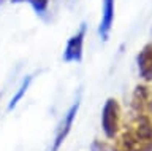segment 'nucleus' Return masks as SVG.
<instances>
[{"instance_id":"nucleus-4","label":"nucleus","mask_w":152,"mask_h":151,"mask_svg":"<svg viewBox=\"0 0 152 151\" xmlns=\"http://www.w3.org/2000/svg\"><path fill=\"white\" fill-rule=\"evenodd\" d=\"M114 151H152V141L140 138L132 130L125 129L114 138Z\"/></svg>"},{"instance_id":"nucleus-9","label":"nucleus","mask_w":152,"mask_h":151,"mask_svg":"<svg viewBox=\"0 0 152 151\" xmlns=\"http://www.w3.org/2000/svg\"><path fill=\"white\" fill-rule=\"evenodd\" d=\"M11 3H27V5L32 7V10L37 13V15L43 16L49 8V2L51 0H10Z\"/></svg>"},{"instance_id":"nucleus-7","label":"nucleus","mask_w":152,"mask_h":151,"mask_svg":"<svg viewBox=\"0 0 152 151\" xmlns=\"http://www.w3.org/2000/svg\"><path fill=\"white\" fill-rule=\"evenodd\" d=\"M152 99V92L149 86L146 84H138L133 91V97H132V107L135 113H144L147 111V107H149V102Z\"/></svg>"},{"instance_id":"nucleus-5","label":"nucleus","mask_w":152,"mask_h":151,"mask_svg":"<svg viewBox=\"0 0 152 151\" xmlns=\"http://www.w3.org/2000/svg\"><path fill=\"white\" fill-rule=\"evenodd\" d=\"M114 18H116V0H102V16L98 22V35L103 41L109 40Z\"/></svg>"},{"instance_id":"nucleus-11","label":"nucleus","mask_w":152,"mask_h":151,"mask_svg":"<svg viewBox=\"0 0 152 151\" xmlns=\"http://www.w3.org/2000/svg\"><path fill=\"white\" fill-rule=\"evenodd\" d=\"M147 113H149V116L152 118V99H151V102H149V107H147Z\"/></svg>"},{"instance_id":"nucleus-10","label":"nucleus","mask_w":152,"mask_h":151,"mask_svg":"<svg viewBox=\"0 0 152 151\" xmlns=\"http://www.w3.org/2000/svg\"><path fill=\"white\" fill-rule=\"evenodd\" d=\"M90 151H114V146L103 140H94L90 145Z\"/></svg>"},{"instance_id":"nucleus-8","label":"nucleus","mask_w":152,"mask_h":151,"mask_svg":"<svg viewBox=\"0 0 152 151\" xmlns=\"http://www.w3.org/2000/svg\"><path fill=\"white\" fill-rule=\"evenodd\" d=\"M32 81H33V77H32V75H27V77L21 81V84H19V88H18V91L14 92V96L11 97V100H10V103H8V111L14 110V108L19 105V102H21L22 99H24V96L27 94V91H28V88H30Z\"/></svg>"},{"instance_id":"nucleus-3","label":"nucleus","mask_w":152,"mask_h":151,"mask_svg":"<svg viewBox=\"0 0 152 151\" xmlns=\"http://www.w3.org/2000/svg\"><path fill=\"white\" fill-rule=\"evenodd\" d=\"M78 110H79V97L76 99L75 103L66 110L64 118L60 119L59 126H57V129H56V135H54V140H52V143H51L49 151H59L60 150V146L64 145V141L66 140V137H68V134L71 132V127H73V122L76 119Z\"/></svg>"},{"instance_id":"nucleus-2","label":"nucleus","mask_w":152,"mask_h":151,"mask_svg":"<svg viewBox=\"0 0 152 151\" xmlns=\"http://www.w3.org/2000/svg\"><path fill=\"white\" fill-rule=\"evenodd\" d=\"M86 34H87V26L81 24L78 27V30L66 40L64 54L62 59L66 64H79L84 57V41H86Z\"/></svg>"},{"instance_id":"nucleus-1","label":"nucleus","mask_w":152,"mask_h":151,"mask_svg":"<svg viewBox=\"0 0 152 151\" xmlns=\"http://www.w3.org/2000/svg\"><path fill=\"white\" fill-rule=\"evenodd\" d=\"M122 127V108L117 99L108 97L102 108V129L106 138L114 140L121 134Z\"/></svg>"},{"instance_id":"nucleus-6","label":"nucleus","mask_w":152,"mask_h":151,"mask_svg":"<svg viewBox=\"0 0 152 151\" xmlns=\"http://www.w3.org/2000/svg\"><path fill=\"white\" fill-rule=\"evenodd\" d=\"M138 73L144 81H152V43H147L141 48L136 56Z\"/></svg>"}]
</instances>
